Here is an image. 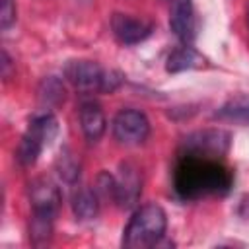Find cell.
Returning <instances> with one entry per match:
<instances>
[{
  "instance_id": "14",
  "label": "cell",
  "mask_w": 249,
  "mask_h": 249,
  "mask_svg": "<svg viewBox=\"0 0 249 249\" xmlns=\"http://www.w3.org/2000/svg\"><path fill=\"white\" fill-rule=\"evenodd\" d=\"M214 117L220 121L249 124V97H235V99L228 101L222 109L216 111Z\"/></svg>"
},
{
  "instance_id": "10",
  "label": "cell",
  "mask_w": 249,
  "mask_h": 249,
  "mask_svg": "<svg viewBox=\"0 0 249 249\" xmlns=\"http://www.w3.org/2000/svg\"><path fill=\"white\" fill-rule=\"evenodd\" d=\"M169 29L173 35L185 43L195 37V8L193 0H171L169 10Z\"/></svg>"
},
{
  "instance_id": "17",
  "label": "cell",
  "mask_w": 249,
  "mask_h": 249,
  "mask_svg": "<svg viewBox=\"0 0 249 249\" xmlns=\"http://www.w3.org/2000/svg\"><path fill=\"white\" fill-rule=\"evenodd\" d=\"M53 224H54L53 218L31 214V222H29V237H31V243L37 245V247L47 245L51 241V235H53Z\"/></svg>"
},
{
  "instance_id": "12",
  "label": "cell",
  "mask_w": 249,
  "mask_h": 249,
  "mask_svg": "<svg viewBox=\"0 0 249 249\" xmlns=\"http://www.w3.org/2000/svg\"><path fill=\"white\" fill-rule=\"evenodd\" d=\"M72 210L74 216L82 222L93 220L99 212V196L95 193V189H88V187H80L74 191L72 195Z\"/></svg>"
},
{
  "instance_id": "9",
  "label": "cell",
  "mask_w": 249,
  "mask_h": 249,
  "mask_svg": "<svg viewBox=\"0 0 249 249\" xmlns=\"http://www.w3.org/2000/svg\"><path fill=\"white\" fill-rule=\"evenodd\" d=\"M111 29H113V35L119 43L136 45V43H142L144 39L150 37L152 23H148L140 18H132L128 14H119L117 12L111 18Z\"/></svg>"
},
{
  "instance_id": "4",
  "label": "cell",
  "mask_w": 249,
  "mask_h": 249,
  "mask_svg": "<svg viewBox=\"0 0 249 249\" xmlns=\"http://www.w3.org/2000/svg\"><path fill=\"white\" fill-rule=\"evenodd\" d=\"M58 134V123L56 119L51 115V113H43V115H37L27 130L23 132L19 144H18V150H16V160L19 161V165L23 167H31L45 146H49Z\"/></svg>"
},
{
  "instance_id": "19",
  "label": "cell",
  "mask_w": 249,
  "mask_h": 249,
  "mask_svg": "<svg viewBox=\"0 0 249 249\" xmlns=\"http://www.w3.org/2000/svg\"><path fill=\"white\" fill-rule=\"evenodd\" d=\"M10 68H12V60H10L8 53H6V51H2V76H4L6 80L10 78Z\"/></svg>"
},
{
  "instance_id": "11",
  "label": "cell",
  "mask_w": 249,
  "mask_h": 249,
  "mask_svg": "<svg viewBox=\"0 0 249 249\" xmlns=\"http://www.w3.org/2000/svg\"><path fill=\"white\" fill-rule=\"evenodd\" d=\"M78 117H80V126H82V132H84L86 140L89 144H95L103 136L105 124H107L101 107L95 101H84L80 105Z\"/></svg>"
},
{
  "instance_id": "6",
  "label": "cell",
  "mask_w": 249,
  "mask_h": 249,
  "mask_svg": "<svg viewBox=\"0 0 249 249\" xmlns=\"http://www.w3.org/2000/svg\"><path fill=\"white\" fill-rule=\"evenodd\" d=\"M29 202L33 208L35 216H45V218H56L60 202H62V195L60 189L47 177H37L29 183Z\"/></svg>"
},
{
  "instance_id": "20",
  "label": "cell",
  "mask_w": 249,
  "mask_h": 249,
  "mask_svg": "<svg viewBox=\"0 0 249 249\" xmlns=\"http://www.w3.org/2000/svg\"><path fill=\"white\" fill-rule=\"evenodd\" d=\"M245 16H247V27H249V2H247V14Z\"/></svg>"
},
{
  "instance_id": "18",
  "label": "cell",
  "mask_w": 249,
  "mask_h": 249,
  "mask_svg": "<svg viewBox=\"0 0 249 249\" xmlns=\"http://www.w3.org/2000/svg\"><path fill=\"white\" fill-rule=\"evenodd\" d=\"M16 2L14 0H0V27L8 31L16 23Z\"/></svg>"
},
{
  "instance_id": "5",
  "label": "cell",
  "mask_w": 249,
  "mask_h": 249,
  "mask_svg": "<svg viewBox=\"0 0 249 249\" xmlns=\"http://www.w3.org/2000/svg\"><path fill=\"white\" fill-rule=\"evenodd\" d=\"M150 134V121L136 109H123L113 119V136L123 146H138Z\"/></svg>"
},
{
  "instance_id": "16",
  "label": "cell",
  "mask_w": 249,
  "mask_h": 249,
  "mask_svg": "<svg viewBox=\"0 0 249 249\" xmlns=\"http://www.w3.org/2000/svg\"><path fill=\"white\" fill-rule=\"evenodd\" d=\"M54 169H56V175L68 185L76 183L80 177V161L74 158V154L68 148L60 150V154L54 161Z\"/></svg>"
},
{
  "instance_id": "2",
  "label": "cell",
  "mask_w": 249,
  "mask_h": 249,
  "mask_svg": "<svg viewBox=\"0 0 249 249\" xmlns=\"http://www.w3.org/2000/svg\"><path fill=\"white\" fill-rule=\"evenodd\" d=\"M167 228V216L158 204L140 206L128 220L123 231V247L126 249H146L156 245Z\"/></svg>"
},
{
  "instance_id": "15",
  "label": "cell",
  "mask_w": 249,
  "mask_h": 249,
  "mask_svg": "<svg viewBox=\"0 0 249 249\" xmlns=\"http://www.w3.org/2000/svg\"><path fill=\"white\" fill-rule=\"evenodd\" d=\"M37 93H39V101L45 107H56V105H60L64 101V86L54 76L43 78V82L39 84Z\"/></svg>"
},
{
  "instance_id": "13",
  "label": "cell",
  "mask_w": 249,
  "mask_h": 249,
  "mask_svg": "<svg viewBox=\"0 0 249 249\" xmlns=\"http://www.w3.org/2000/svg\"><path fill=\"white\" fill-rule=\"evenodd\" d=\"M204 64L202 54H198L193 47L183 45L179 49H175L169 56H167V72L177 74V72H185V70H193V68H200Z\"/></svg>"
},
{
  "instance_id": "8",
  "label": "cell",
  "mask_w": 249,
  "mask_h": 249,
  "mask_svg": "<svg viewBox=\"0 0 249 249\" xmlns=\"http://www.w3.org/2000/svg\"><path fill=\"white\" fill-rule=\"evenodd\" d=\"M142 193V175L136 165L121 163L119 173L115 175V202L123 210H130L138 204Z\"/></svg>"
},
{
  "instance_id": "3",
  "label": "cell",
  "mask_w": 249,
  "mask_h": 249,
  "mask_svg": "<svg viewBox=\"0 0 249 249\" xmlns=\"http://www.w3.org/2000/svg\"><path fill=\"white\" fill-rule=\"evenodd\" d=\"M64 76L78 91L84 93H91V91L111 93L119 88L123 80L119 72L103 70L93 60H70L64 66Z\"/></svg>"
},
{
  "instance_id": "1",
  "label": "cell",
  "mask_w": 249,
  "mask_h": 249,
  "mask_svg": "<svg viewBox=\"0 0 249 249\" xmlns=\"http://www.w3.org/2000/svg\"><path fill=\"white\" fill-rule=\"evenodd\" d=\"M231 185L230 171L216 160L196 154H185L175 171V189L185 198L226 193Z\"/></svg>"
},
{
  "instance_id": "7",
  "label": "cell",
  "mask_w": 249,
  "mask_h": 249,
  "mask_svg": "<svg viewBox=\"0 0 249 249\" xmlns=\"http://www.w3.org/2000/svg\"><path fill=\"white\" fill-rule=\"evenodd\" d=\"M183 144H185L187 154L218 158V156L226 154V150L230 146V134L220 128H206V130L189 134Z\"/></svg>"
}]
</instances>
